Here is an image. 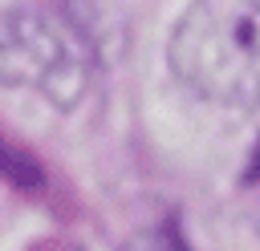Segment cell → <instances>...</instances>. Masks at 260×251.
Instances as JSON below:
<instances>
[{
    "label": "cell",
    "mask_w": 260,
    "mask_h": 251,
    "mask_svg": "<svg viewBox=\"0 0 260 251\" xmlns=\"http://www.w3.org/2000/svg\"><path fill=\"white\" fill-rule=\"evenodd\" d=\"M171 69L203 101L260 109V0H191L171 32Z\"/></svg>",
    "instance_id": "obj_1"
},
{
    "label": "cell",
    "mask_w": 260,
    "mask_h": 251,
    "mask_svg": "<svg viewBox=\"0 0 260 251\" xmlns=\"http://www.w3.org/2000/svg\"><path fill=\"white\" fill-rule=\"evenodd\" d=\"M93 77V49L81 20L45 8L0 12V85H20L73 109Z\"/></svg>",
    "instance_id": "obj_2"
},
{
    "label": "cell",
    "mask_w": 260,
    "mask_h": 251,
    "mask_svg": "<svg viewBox=\"0 0 260 251\" xmlns=\"http://www.w3.org/2000/svg\"><path fill=\"white\" fill-rule=\"evenodd\" d=\"M0 174L16 178L20 186H37V178H41V170H37L24 154H16L12 146H4V142H0Z\"/></svg>",
    "instance_id": "obj_3"
},
{
    "label": "cell",
    "mask_w": 260,
    "mask_h": 251,
    "mask_svg": "<svg viewBox=\"0 0 260 251\" xmlns=\"http://www.w3.org/2000/svg\"><path fill=\"white\" fill-rule=\"evenodd\" d=\"M260 178V142H256V150H252V162H248V170H244V182H256Z\"/></svg>",
    "instance_id": "obj_4"
}]
</instances>
